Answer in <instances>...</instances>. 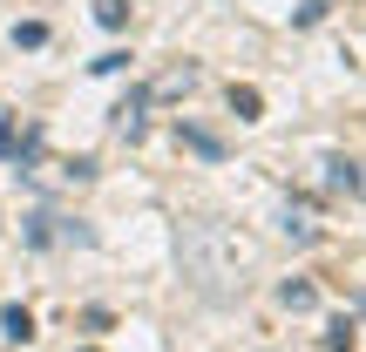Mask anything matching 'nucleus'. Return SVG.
<instances>
[{"mask_svg":"<svg viewBox=\"0 0 366 352\" xmlns=\"http://www.w3.org/2000/svg\"><path fill=\"white\" fill-rule=\"evenodd\" d=\"M285 237H292V244H312V237H319L312 203H285Z\"/></svg>","mask_w":366,"mask_h":352,"instance_id":"5","label":"nucleus"},{"mask_svg":"<svg viewBox=\"0 0 366 352\" xmlns=\"http://www.w3.org/2000/svg\"><path fill=\"white\" fill-rule=\"evenodd\" d=\"M326 183H332V190H346V196H360V190H366V176L353 170V163H340V156L326 163Z\"/></svg>","mask_w":366,"mask_h":352,"instance_id":"6","label":"nucleus"},{"mask_svg":"<svg viewBox=\"0 0 366 352\" xmlns=\"http://www.w3.org/2000/svg\"><path fill=\"white\" fill-rule=\"evenodd\" d=\"M143 109H149L143 89H136L129 102H116V136H122V143H136V136H143Z\"/></svg>","mask_w":366,"mask_h":352,"instance_id":"4","label":"nucleus"},{"mask_svg":"<svg viewBox=\"0 0 366 352\" xmlns=\"http://www.w3.org/2000/svg\"><path fill=\"white\" fill-rule=\"evenodd\" d=\"M14 41H21V48H41V41H48V27H41V21H21V27H14Z\"/></svg>","mask_w":366,"mask_h":352,"instance_id":"10","label":"nucleus"},{"mask_svg":"<svg viewBox=\"0 0 366 352\" xmlns=\"http://www.w3.org/2000/svg\"><path fill=\"white\" fill-rule=\"evenodd\" d=\"M326 346H332V352H353V326H346V318H340V326L326 332Z\"/></svg>","mask_w":366,"mask_h":352,"instance_id":"11","label":"nucleus"},{"mask_svg":"<svg viewBox=\"0 0 366 352\" xmlns=\"http://www.w3.org/2000/svg\"><path fill=\"white\" fill-rule=\"evenodd\" d=\"M95 21H102V27H122V21H129V0H95Z\"/></svg>","mask_w":366,"mask_h":352,"instance_id":"8","label":"nucleus"},{"mask_svg":"<svg viewBox=\"0 0 366 352\" xmlns=\"http://www.w3.org/2000/svg\"><path fill=\"white\" fill-rule=\"evenodd\" d=\"M258 109H264L258 89H231V116H237V122H258Z\"/></svg>","mask_w":366,"mask_h":352,"instance_id":"7","label":"nucleus"},{"mask_svg":"<svg viewBox=\"0 0 366 352\" xmlns=\"http://www.w3.org/2000/svg\"><path fill=\"white\" fill-rule=\"evenodd\" d=\"M278 305H285V312H312L319 285H312V278H285V285H278Z\"/></svg>","mask_w":366,"mask_h":352,"instance_id":"3","label":"nucleus"},{"mask_svg":"<svg viewBox=\"0 0 366 352\" xmlns=\"http://www.w3.org/2000/svg\"><path fill=\"white\" fill-rule=\"evenodd\" d=\"M177 258H183V278H190L204 298H237V291L258 278V244L251 231L224 217H190L177 231Z\"/></svg>","mask_w":366,"mask_h":352,"instance_id":"1","label":"nucleus"},{"mask_svg":"<svg viewBox=\"0 0 366 352\" xmlns=\"http://www.w3.org/2000/svg\"><path fill=\"white\" fill-rule=\"evenodd\" d=\"M197 81H204V68H197V61H177V68H163V75L143 89V102H183Z\"/></svg>","mask_w":366,"mask_h":352,"instance_id":"2","label":"nucleus"},{"mask_svg":"<svg viewBox=\"0 0 366 352\" xmlns=\"http://www.w3.org/2000/svg\"><path fill=\"white\" fill-rule=\"evenodd\" d=\"M14 149H21V129H14V122H0V156H14Z\"/></svg>","mask_w":366,"mask_h":352,"instance_id":"12","label":"nucleus"},{"mask_svg":"<svg viewBox=\"0 0 366 352\" xmlns=\"http://www.w3.org/2000/svg\"><path fill=\"white\" fill-rule=\"evenodd\" d=\"M0 326H7V339H27V332H34V318H27L21 305H7V318H0Z\"/></svg>","mask_w":366,"mask_h":352,"instance_id":"9","label":"nucleus"}]
</instances>
